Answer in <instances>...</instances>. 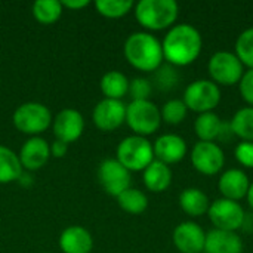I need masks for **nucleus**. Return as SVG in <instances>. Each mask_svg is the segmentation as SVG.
Instances as JSON below:
<instances>
[{
	"label": "nucleus",
	"mask_w": 253,
	"mask_h": 253,
	"mask_svg": "<svg viewBox=\"0 0 253 253\" xmlns=\"http://www.w3.org/2000/svg\"><path fill=\"white\" fill-rule=\"evenodd\" d=\"M203 39L200 31L191 24H176L166 33L162 49L163 58L172 67H187L202 53Z\"/></svg>",
	"instance_id": "1"
},
{
	"label": "nucleus",
	"mask_w": 253,
	"mask_h": 253,
	"mask_svg": "<svg viewBox=\"0 0 253 253\" xmlns=\"http://www.w3.org/2000/svg\"><path fill=\"white\" fill-rule=\"evenodd\" d=\"M126 61L136 70L153 73L163 65L162 42L148 31L132 33L123 46Z\"/></svg>",
	"instance_id": "2"
},
{
	"label": "nucleus",
	"mask_w": 253,
	"mask_h": 253,
	"mask_svg": "<svg viewBox=\"0 0 253 253\" xmlns=\"http://www.w3.org/2000/svg\"><path fill=\"white\" fill-rule=\"evenodd\" d=\"M133 9L136 21L148 31L172 28L179 15V6L175 0H141Z\"/></svg>",
	"instance_id": "3"
},
{
	"label": "nucleus",
	"mask_w": 253,
	"mask_h": 253,
	"mask_svg": "<svg viewBox=\"0 0 253 253\" xmlns=\"http://www.w3.org/2000/svg\"><path fill=\"white\" fill-rule=\"evenodd\" d=\"M116 159L129 172H142L154 160L153 144L144 136H126L117 145Z\"/></svg>",
	"instance_id": "4"
},
{
	"label": "nucleus",
	"mask_w": 253,
	"mask_h": 253,
	"mask_svg": "<svg viewBox=\"0 0 253 253\" xmlns=\"http://www.w3.org/2000/svg\"><path fill=\"white\" fill-rule=\"evenodd\" d=\"M52 120L53 117L50 114V110L44 104L34 101L21 104L12 116L13 126L21 133L30 136H39L40 133L47 130V127L52 125Z\"/></svg>",
	"instance_id": "5"
},
{
	"label": "nucleus",
	"mask_w": 253,
	"mask_h": 253,
	"mask_svg": "<svg viewBox=\"0 0 253 253\" xmlns=\"http://www.w3.org/2000/svg\"><path fill=\"white\" fill-rule=\"evenodd\" d=\"M126 123L135 135L147 138L159 130L162 125L160 108L148 101H132L126 105Z\"/></svg>",
	"instance_id": "6"
},
{
	"label": "nucleus",
	"mask_w": 253,
	"mask_h": 253,
	"mask_svg": "<svg viewBox=\"0 0 253 253\" xmlns=\"http://www.w3.org/2000/svg\"><path fill=\"white\" fill-rule=\"evenodd\" d=\"M182 101L185 107L194 113H211L221 102V89L212 80H194L185 87Z\"/></svg>",
	"instance_id": "7"
},
{
	"label": "nucleus",
	"mask_w": 253,
	"mask_h": 253,
	"mask_svg": "<svg viewBox=\"0 0 253 253\" xmlns=\"http://www.w3.org/2000/svg\"><path fill=\"white\" fill-rule=\"evenodd\" d=\"M208 71L211 80L218 86H233L239 84L240 79L243 77L245 67L236 53L228 50H218L209 58Z\"/></svg>",
	"instance_id": "8"
},
{
	"label": "nucleus",
	"mask_w": 253,
	"mask_h": 253,
	"mask_svg": "<svg viewBox=\"0 0 253 253\" xmlns=\"http://www.w3.org/2000/svg\"><path fill=\"white\" fill-rule=\"evenodd\" d=\"M208 216L216 230L237 233V230L242 228V225L245 224L246 213L239 202L222 197L211 203Z\"/></svg>",
	"instance_id": "9"
},
{
	"label": "nucleus",
	"mask_w": 253,
	"mask_h": 253,
	"mask_svg": "<svg viewBox=\"0 0 253 253\" xmlns=\"http://www.w3.org/2000/svg\"><path fill=\"white\" fill-rule=\"evenodd\" d=\"M193 168L206 176H213L219 173L225 165V154L216 142L199 141L190 154Z\"/></svg>",
	"instance_id": "10"
},
{
	"label": "nucleus",
	"mask_w": 253,
	"mask_h": 253,
	"mask_svg": "<svg viewBox=\"0 0 253 253\" xmlns=\"http://www.w3.org/2000/svg\"><path fill=\"white\" fill-rule=\"evenodd\" d=\"M98 179L102 190L116 199L123 191L130 188L132 182L130 172L117 159H105L101 162L98 168Z\"/></svg>",
	"instance_id": "11"
},
{
	"label": "nucleus",
	"mask_w": 253,
	"mask_h": 253,
	"mask_svg": "<svg viewBox=\"0 0 253 253\" xmlns=\"http://www.w3.org/2000/svg\"><path fill=\"white\" fill-rule=\"evenodd\" d=\"M92 120L99 130L113 132L126 122V104L119 99L104 98L95 105Z\"/></svg>",
	"instance_id": "12"
},
{
	"label": "nucleus",
	"mask_w": 253,
	"mask_h": 253,
	"mask_svg": "<svg viewBox=\"0 0 253 253\" xmlns=\"http://www.w3.org/2000/svg\"><path fill=\"white\" fill-rule=\"evenodd\" d=\"M52 129L56 139L65 144H71L83 135L84 119L80 111L74 108H64L53 117Z\"/></svg>",
	"instance_id": "13"
},
{
	"label": "nucleus",
	"mask_w": 253,
	"mask_h": 253,
	"mask_svg": "<svg viewBox=\"0 0 253 253\" xmlns=\"http://www.w3.org/2000/svg\"><path fill=\"white\" fill-rule=\"evenodd\" d=\"M172 242L181 253H203L206 233L199 224L184 221L175 227Z\"/></svg>",
	"instance_id": "14"
},
{
	"label": "nucleus",
	"mask_w": 253,
	"mask_h": 253,
	"mask_svg": "<svg viewBox=\"0 0 253 253\" xmlns=\"http://www.w3.org/2000/svg\"><path fill=\"white\" fill-rule=\"evenodd\" d=\"M18 157H19V162H21L24 170L36 172V170L42 169L52 157L50 156V144L46 139H43L42 136H31L21 147Z\"/></svg>",
	"instance_id": "15"
},
{
	"label": "nucleus",
	"mask_w": 253,
	"mask_h": 253,
	"mask_svg": "<svg viewBox=\"0 0 253 253\" xmlns=\"http://www.w3.org/2000/svg\"><path fill=\"white\" fill-rule=\"evenodd\" d=\"M154 159L165 165L179 163L187 154V142L182 136L175 133H165L159 136L153 145Z\"/></svg>",
	"instance_id": "16"
},
{
	"label": "nucleus",
	"mask_w": 253,
	"mask_h": 253,
	"mask_svg": "<svg viewBox=\"0 0 253 253\" xmlns=\"http://www.w3.org/2000/svg\"><path fill=\"white\" fill-rule=\"evenodd\" d=\"M251 182L242 169H228L225 170L218 181V190L224 199L239 202L248 196Z\"/></svg>",
	"instance_id": "17"
},
{
	"label": "nucleus",
	"mask_w": 253,
	"mask_h": 253,
	"mask_svg": "<svg viewBox=\"0 0 253 253\" xmlns=\"http://www.w3.org/2000/svg\"><path fill=\"white\" fill-rule=\"evenodd\" d=\"M243 242L236 231L211 230L206 233L205 251L203 253H242Z\"/></svg>",
	"instance_id": "18"
},
{
	"label": "nucleus",
	"mask_w": 253,
	"mask_h": 253,
	"mask_svg": "<svg viewBox=\"0 0 253 253\" xmlns=\"http://www.w3.org/2000/svg\"><path fill=\"white\" fill-rule=\"evenodd\" d=\"M58 243L64 253H90L93 249L92 234L80 225L67 227L61 233Z\"/></svg>",
	"instance_id": "19"
},
{
	"label": "nucleus",
	"mask_w": 253,
	"mask_h": 253,
	"mask_svg": "<svg viewBox=\"0 0 253 253\" xmlns=\"http://www.w3.org/2000/svg\"><path fill=\"white\" fill-rule=\"evenodd\" d=\"M142 181L148 191L151 193H163L172 184V170L168 165L153 160L142 170Z\"/></svg>",
	"instance_id": "20"
},
{
	"label": "nucleus",
	"mask_w": 253,
	"mask_h": 253,
	"mask_svg": "<svg viewBox=\"0 0 253 253\" xmlns=\"http://www.w3.org/2000/svg\"><path fill=\"white\" fill-rule=\"evenodd\" d=\"M179 206L181 209L191 218H200L208 213L211 208V200L205 191L200 188H187L179 194Z\"/></svg>",
	"instance_id": "21"
},
{
	"label": "nucleus",
	"mask_w": 253,
	"mask_h": 253,
	"mask_svg": "<svg viewBox=\"0 0 253 253\" xmlns=\"http://www.w3.org/2000/svg\"><path fill=\"white\" fill-rule=\"evenodd\" d=\"M222 127H224V122L213 111L199 114L194 122V132L199 141H205V142H215L216 139H219L222 133Z\"/></svg>",
	"instance_id": "22"
},
{
	"label": "nucleus",
	"mask_w": 253,
	"mask_h": 253,
	"mask_svg": "<svg viewBox=\"0 0 253 253\" xmlns=\"http://www.w3.org/2000/svg\"><path fill=\"white\" fill-rule=\"evenodd\" d=\"M129 79L120 71H108L101 79V92L104 98L122 101L129 93Z\"/></svg>",
	"instance_id": "23"
},
{
	"label": "nucleus",
	"mask_w": 253,
	"mask_h": 253,
	"mask_svg": "<svg viewBox=\"0 0 253 253\" xmlns=\"http://www.w3.org/2000/svg\"><path fill=\"white\" fill-rule=\"evenodd\" d=\"M24 173L19 157L10 148L0 145V184L19 181Z\"/></svg>",
	"instance_id": "24"
},
{
	"label": "nucleus",
	"mask_w": 253,
	"mask_h": 253,
	"mask_svg": "<svg viewBox=\"0 0 253 253\" xmlns=\"http://www.w3.org/2000/svg\"><path fill=\"white\" fill-rule=\"evenodd\" d=\"M230 127L234 136L246 142H253V107L237 110L230 122Z\"/></svg>",
	"instance_id": "25"
},
{
	"label": "nucleus",
	"mask_w": 253,
	"mask_h": 253,
	"mask_svg": "<svg viewBox=\"0 0 253 253\" xmlns=\"http://www.w3.org/2000/svg\"><path fill=\"white\" fill-rule=\"evenodd\" d=\"M33 16L43 25L55 24L62 15V4L58 0H37L33 3Z\"/></svg>",
	"instance_id": "26"
},
{
	"label": "nucleus",
	"mask_w": 253,
	"mask_h": 253,
	"mask_svg": "<svg viewBox=\"0 0 253 253\" xmlns=\"http://www.w3.org/2000/svg\"><path fill=\"white\" fill-rule=\"evenodd\" d=\"M117 203L125 212H127L130 215H141L148 208V199H147L145 193H142L138 188H132V187L127 188L126 191H123L117 197Z\"/></svg>",
	"instance_id": "27"
},
{
	"label": "nucleus",
	"mask_w": 253,
	"mask_h": 253,
	"mask_svg": "<svg viewBox=\"0 0 253 253\" xmlns=\"http://www.w3.org/2000/svg\"><path fill=\"white\" fill-rule=\"evenodd\" d=\"M135 3L132 0H96L95 7L99 15L110 18V19H117L126 16L132 9Z\"/></svg>",
	"instance_id": "28"
},
{
	"label": "nucleus",
	"mask_w": 253,
	"mask_h": 253,
	"mask_svg": "<svg viewBox=\"0 0 253 253\" xmlns=\"http://www.w3.org/2000/svg\"><path fill=\"white\" fill-rule=\"evenodd\" d=\"M236 56L240 59L243 67L253 68V27L242 31L236 40Z\"/></svg>",
	"instance_id": "29"
},
{
	"label": "nucleus",
	"mask_w": 253,
	"mask_h": 253,
	"mask_svg": "<svg viewBox=\"0 0 253 253\" xmlns=\"http://www.w3.org/2000/svg\"><path fill=\"white\" fill-rule=\"evenodd\" d=\"M188 108L185 107L182 99H169L168 102L163 104L160 114H162V122H166L168 125L176 126L182 123L187 117Z\"/></svg>",
	"instance_id": "30"
},
{
	"label": "nucleus",
	"mask_w": 253,
	"mask_h": 253,
	"mask_svg": "<svg viewBox=\"0 0 253 253\" xmlns=\"http://www.w3.org/2000/svg\"><path fill=\"white\" fill-rule=\"evenodd\" d=\"M153 92V84L148 79L136 77L129 83V93L132 101H148Z\"/></svg>",
	"instance_id": "31"
},
{
	"label": "nucleus",
	"mask_w": 253,
	"mask_h": 253,
	"mask_svg": "<svg viewBox=\"0 0 253 253\" xmlns=\"http://www.w3.org/2000/svg\"><path fill=\"white\" fill-rule=\"evenodd\" d=\"M156 73V82L157 86L163 90H169L172 87L176 86L178 83V73L175 70V67L172 65H162L159 70L154 71Z\"/></svg>",
	"instance_id": "32"
},
{
	"label": "nucleus",
	"mask_w": 253,
	"mask_h": 253,
	"mask_svg": "<svg viewBox=\"0 0 253 253\" xmlns=\"http://www.w3.org/2000/svg\"><path fill=\"white\" fill-rule=\"evenodd\" d=\"M234 156L242 166L253 169V142H239L234 150Z\"/></svg>",
	"instance_id": "33"
},
{
	"label": "nucleus",
	"mask_w": 253,
	"mask_h": 253,
	"mask_svg": "<svg viewBox=\"0 0 253 253\" xmlns=\"http://www.w3.org/2000/svg\"><path fill=\"white\" fill-rule=\"evenodd\" d=\"M239 90L243 101L249 107H253V68L243 73V77L239 82Z\"/></svg>",
	"instance_id": "34"
},
{
	"label": "nucleus",
	"mask_w": 253,
	"mask_h": 253,
	"mask_svg": "<svg viewBox=\"0 0 253 253\" xmlns=\"http://www.w3.org/2000/svg\"><path fill=\"white\" fill-rule=\"evenodd\" d=\"M68 151V144L59 141V139H55L52 144H50V156L59 159V157H64Z\"/></svg>",
	"instance_id": "35"
},
{
	"label": "nucleus",
	"mask_w": 253,
	"mask_h": 253,
	"mask_svg": "<svg viewBox=\"0 0 253 253\" xmlns=\"http://www.w3.org/2000/svg\"><path fill=\"white\" fill-rule=\"evenodd\" d=\"M62 7H67V9H71V10H79V9H83L86 6L90 4L89 0H65V1H61Z\"/></svg>",
	"instance_id": "36"
},
{
	"label": "nucleus",
	"mask_w": 253,
	"mask_h": 253,
	"mask_svg": "<svg viewBox=\"0 0 253 253\" xmlns=\"http://www.w3.org/2000/svg\"><path fill=\"white\" fill-rule=\"evenodd\" d=\"M246 199H248V203H249L251 209L253 211V182L251 184V187H249V191H248V196H246Z\"/></svg>",
	"instance_id": "37"
}]
</instances>
